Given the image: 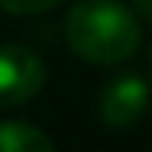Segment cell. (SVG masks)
<instances>
[{"label":"cell","mask_w":152,"mask_h":152,"mask_svg":"<svg viewBox=\"0 0 152 152\" xmlns=\"http://www.w3.org/2000/svg\"><path fill=\"white\" fill-rule=\"evenodd\" d=\"M58 3L61 0H0V7L7 13H16V16H36V13H45Z\"/></svg>","instance_id":"5b68a950"},{"label":"cell","mask_w":152,"mask_h":152,"mask_svg":"<svg viewBox=\"0 0 152 152\" xmlns=\"http://www.w3.org/2000/svg\"><path fill=\"white\" fill-rule=\"evenodd\" d=\"M133 7L139 10V16H146V20L152 23V0H133Z\"/></svg>","instance_id":"8992f818"},{"label":"cell","mask_w":152,"mask_h":152,"mask_svg":"<svg viewBox=\"0 0 152 152\" xmlns=\"http://www.w3.org/2000/svg\"><path fill=\"white\" fill-rule=\"evenodd\" d=\"M149 100H152V91L139 75H120L100 91L97 113L110 129H129L149 110Z\"/></svg>","instance_id":"3957f363"},{"label":"cell","mask_w":152,"mask_h":152,"mask_svg":"<svg viewBox=\"0 0 152 152\" xmlns=\"http://www.w3.org/2000/svg\"><path fill=\"white\" fill-rule=\"evenodd\" d=\"M55 142L39 126L20 120L0 123V152H52Z\"/></svg>","instance_id":"277c9868"},{"label":"cell","mask_w":152,"mask_h":152,"mask_svg":"<svg viewBox=\"0 0 152 152\" xmlns=\"http://www.w3.org/2000/svg\"><path fill=\"white\" fill-rule=\"evenodd\" d=\"M65 42L91 65H120L139 49L142 29L117 0H81L65 16Z\"/></svg>","instance_id":"6da1fadb"},{"label":"cell","mask_w":152,"mask_h":152,"mask_svg":"<svg viewBox=\"0 0 152 152\" xmlns=\"http://www.w3.org/2000/svg\"><path fill=\"white\" fill-rule=\"evenodd\" d=\"M45 84V65L26 45H0V107L29 104Z\"/></svg>","instance_id":"7a4b0ae2"}]
</instances>
